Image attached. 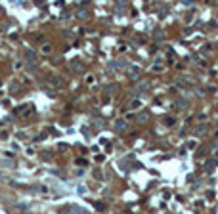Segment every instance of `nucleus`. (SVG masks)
<instances>
[{"instance_id":"nucleus-4","label":"nucleus","mask_w":218,"mask_h":214,"mask_svg":"<svg viewBox=\"0 0 218 214\" xmlns=\"http://www.w3.org/2000/svg\"><path fill=\"white\" fill-rule=\"evenodd\" d=\"M149 88H151V84H149V82H142L140 86H138V92H140V94H148Z\"/></svg>"},{"instance_id":"nucleus-9","label":"nucleus","mask_w":218,"mask_h":214,"mask_svg":"<svg viewBox=\"0 0 218 214\" xmlns=\"http://www.w3.org/2000/svg\"><path fill=\"white\" fill-rule=\"evenodd\" d=\"M216 163H218L216 159H211V161H207V163H205V166H207V168H214V166H216Z\"/></svg>"},{"instance_id":"nucleus-13","label":"nucleus","mask_w":218,"mask_h":214,"mask_svg":"<svg viewBox=\"0 0 218 214\" xmlns=\"http://www.w3.org/2000/svg\"><path fill=\"white\" fill-rule=\"evenodd\" d=\"M115 90H117V86H109V88H107V92H109V94H113Z\"/></svg>"},{"instance_id":"nucleus-5","label":"nucleus","mask_w":218,"mask_h":214,"mask_svg":"<svg viewBox=\"0 0 218 214\" xmlns=\"http://www.w3.org/2000/svg\"><path fill=\"white\" fill-rule=\"evenodd\" d=\"M48 82H50L52 86H61V84H63V82H61V78H59V76H50V78H48Z\"/></svg>"},{"instance_id":"nucleus-1","label":"nucleus","mask_w":218,"mask_h":214,"mask_svg":"<svg viewBox=\"0 0 218 214\" xmlns=\"http://www.w3.org/2000/svg\"><path fill=\"white\" fill-rule=\"evenodd\" d=\"M128 76L136 80V78L140 76V67H138V65H130L128 67Z\"/></svg>"},{"instance_id":"nucleus-11","label":"nucleus","mask_w":218,"mask_h":214,"mask_svg":"<svg viewBox=\"0 0 218 214\" xmlns=\"http://www.w3.org/2000/svg\"><path fill=\"white\" fill-rule=\"evenodd\" d=\"M78 17H80V19H86V17H88V13L84 12V10H80V12H78Z\"/></svg>"},{"instance_id":"nucleus-6","label":"nucleus","mask_w":218,"mask_h":214,"mask_svg":"<svg viewBox=\"0 0 218 214\" xmlns=\"http://www.w3.org/2000/svg\"><path fill=\"white\" fill-rule=\"evenodd\" d=\"M109 67H111V69H115V71H119V69H122V67H124V63H121V61H113V63H109Z\"/></svg>"},{"instance_id":"nucleus-3","label":"nucleus","mask_w":218,"mask_h":214,"mask_svg":"<svg viewBox=\"0 0 218 214\" xmlns=\"http://www.w3.org/2000/svg\"><path fill=\"white\" fill-rule=\"evenodd\" d=\"M115 130L117 132H124L126 130V120H122V119L115 120Z\"/></svg>"},{"instance_id":"nucleus-10","label":"nucleus","mask_w":218,"mask_h":214,"mask_svg":"<svg viewBox=\"0 0 218 214\" xmlns=\"http://www.w3.org/2000/svg\"><path fill=\"white\" fill-rule=\"evenodd\" d=\"M140 105H142L140 100H134L132 103H130V109H140Z\"/></svg>"},{"instance_id":"nucleus-2","label":"nucleus","mask_w":218,"mask_h":214,"mask_svg":"<svg viewBox=\"0 0 218 214\" xmlns=\"http://www.w3.org/2000/svg\"><path fill=\"white\" fill-rule=\"evenodd\" d=\"M71 69L77 71V73H82V71H84V65L78 61V59H73V61H71Z\"/></svg>"},{"instance_id":"nucleus-15","label":"nucleus","mask_w":218,"mask_h":214,"mask_svg":"<svg viewBox=\"0 0 218 214\" xmlns=\"http://www.w3.org/2000/svg\"><path fill=\"white\" fill-rule=\"evenodd\" d=\"M214 157H216V159H218V149H216V151H214Z\"/></svg>"},{"instance_id":"nucleus-12","label":"nucleus","mask_w":218,"mask_h":214,"mask_svg":"<svg viewBox=\"0 0 218 214\" xmlns=\"http://www.w3.org/2000/svg\"><path fill=\"white\" fill-rule=\"evenodd\" d=\"M50 50H52V48H50L48 44H44V46H42V52H44V54H50Z\"/></svg>"},{"instance_id":"nucleus-8","label":"nucleus","mask_w":218,"mask_h":214,"mask_svg":"<svg viewBox=\"0 0 218 214\" xmlns=\"http://www.w3.org/2000/svg\"><path fill=\"white\" fill-rule=\"evenodd\" d=\"M205 132H207V126H197V128H195V134H197V136H203Z\"/></svg>"},{"instance_id":"nucleus-14","label":"nucleus","mask_w":218,"mask_h":214,"mask_svg":"<svg viewBox=\"0 0 218 214\" xmlns=\"http://www.w3.org/2000/svg\"><path fill=\"white\" fill-rule=\"evenodd\" d=\"M119 4H121V6H124V4H126V0H119Z\"/></svg>"},{"instance_id":"nucleus-7","label":"nucleus","mask_w":218,"mask_h":214,"mask_svg":"<svg viewBox=\"0 0 218 214\" xmlns=\"http://www.w3.org/2000/svg\"><path fill=\"white\" fill-rule=\"evenodd\" d=\"M25 56H27V61H35V59H37V54H35L33 50H27Z\"/></svg>"}]
</instances>
